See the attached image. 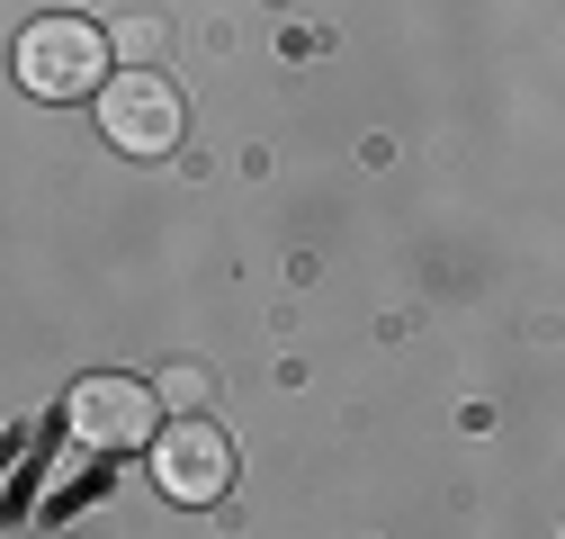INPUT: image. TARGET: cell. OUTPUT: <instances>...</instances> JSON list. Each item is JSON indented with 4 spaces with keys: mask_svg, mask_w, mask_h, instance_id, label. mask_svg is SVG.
Returning a JSON list of instances; mask_svg holds the SVG:
<instances>
[{
    "mask_svg": "<svg viewBox=\"0 0 565 539\" xmlns=\"http://www.w3.org/2000/svg\"><path fill=\"white\" fill-rule=\"evenodd\" d=\"M19 82H28L36 99H82V91H99V82H108V36H99L90 19H36V28L19 36Z\"/></svg>",
    "mask_w": 565,
    "mask_h": 539,
    "instance_id": "1",
    "label": "cell"
},
{
    "mask_svg": "<svg viewBox=\"0 0 565 539\" xmlns=\"http://www.w3.org/2000/svg\"><path fill=\"white\" fill-rule=\"evenodd\" d=\"M153 414H162V395L145 378H82L63 395V423H73L82 450H145V441H162Z\"/></svg>",
    "mask_w": 565,
    "mask_h": 539,
    "instance_id": "2",
    "label": "cell"
},
{
    "mask_svg": "<svg viewBox=\"0 0 565 539\" xmlns=\"http://www.w3.org/2000/svg\"><path fill=\"white\" fill-rule=\"evenodd\" d=\"M153 486L171 504H216L234 486V441L206 423V414H180L162 441H153Z\"/></svg>",
    "mask_w": 565,
    "mask_h": 539,
    "instance_id": "3",
    "label": "cell"
},
{
    "mask_svg": "<svg viewBox=\"0 0 565 539\" xmlns=\"http://www.w3.org/2000/svg\"><path fill=\"white\" fill-rule=\"evenodd\" d=\"M99 126L117 154H171L180 145V91L162 73H126L99 91Z\"/></svg>",
    "mask_w": 565,
    "mask_h": 539,
    "instance_id": "4",
    "label": "cell"
},
{
    "mask_svg": "<svg viewBox=\"0 0 565 539\" xmlns=\"http://www.w3.org/2000/svg\"><path fill=\"white\" fill-rule=\"evenodd\" d=\"M162 404H180V414H206V404H216V378H206V369H189V360H180V369L162 378Z\"/></svg>",
    "mask_w": 565,
    "mask_h": 539,
    "instance_id": "5",
    "label": "cell"
}]
</instances>
